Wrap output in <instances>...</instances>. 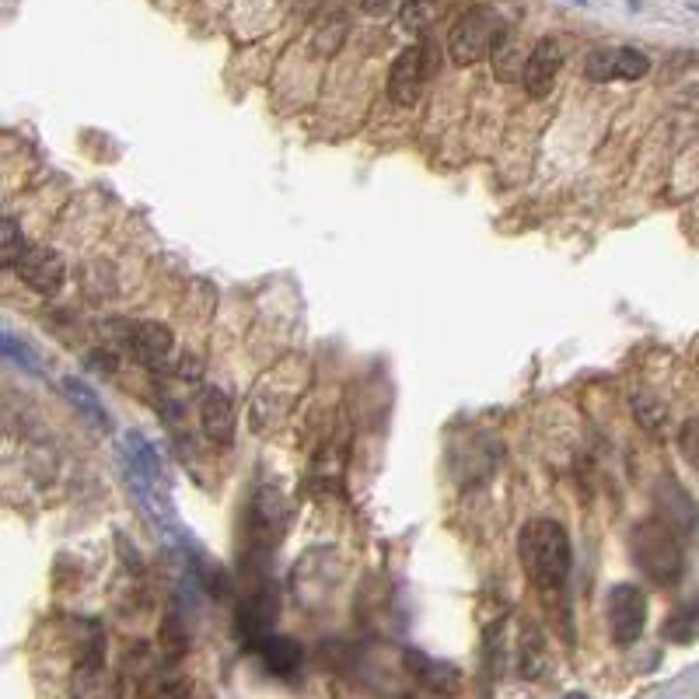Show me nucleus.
<instances>
[{"mask_svg": "<svg viewBox=\"0 0 699 699\" xmlns=\"http://www.w3.org/2000/svg\"><path fill=\"white\" fill-rule=\"evenodd\" d=\"M546 672V644H542L539 630L528 626L525 637H521V675L525 679H542Z\"/></svg>", "mask_w": 699, "mask_h": 699, "instance_id": "nucleus-14", "label": "nucleus"}, {"mask_svg": "<svg viewBox=\"0 0 699 699\" xmlns=\"http://www.w3.org/2000/svg\"><path fill=\"white\" fill-rule=\"evenodd\" d=\"M200 427L210 444L231 448L235 444V406L221 388H207L200 399Z\"/></svg>", "mask_w": 699, "mask_h": 699, "instance_id": "nucleus-8", "label": "nucleus"}, {"mask_svg": "<svg viewBox=\"0 0 699 699\" xmlns=\"http://www.w3.org/2000/svg\"><path fill=\"white\" fill-rule=\"evenodd\" d=\"M605 623L616 647H630L647 626V595L637 584H616L605 598Z\"/></svg>", "mask_w": 699, "mask_h": 699, "instance_id": "nucleus-4", "label": "nucleus"}, {"mask_svg": "<svg viewBox=\"0 0 699 699\" xmlns=\"http://www.w3.org/2000/svg\"><path fill=\"white\" fill-rule=\"evenodd\" d=\"M448 11V0H406L399 11V25L409 35H427Z\"/></svg>", "mask_w": 699, "mask_h": 699, "instance_id": "nucleus-11", "label": "nucleus"}, {"mask_svg": "<svg viewBox=\"0 0 699 699\" xmlns=\"http://www.w3.org/2000/svg\"><path fill=\"white\" fill-rule=\"evenodd\" d=\"M518 560L535 588H542V591L563 588L570 577V563H574L567 528L549 518L528 521L518 535Z\"/></svg>", "mask_w": 699, "mask_h": 699, "instance_id": "nucleus-1", "label": "nucleus"}, {"mask_svg": "<svg viewBox=\"0 0 699 699\" xmlns=\"http://www.w3.org/2000/svg\"><path fill=\"white\" fill-rule=\"evenodd\" d=\"M563 67V46L560 39H539L532 46V53L525 56V70H521V81L532 98H546L556 84V74Z\"/></svg>", "mask_w": 699, "mask_h": 699, "instance_id": "nucleus-7", "label": "nucleus"}, {"mask_svg": "<svg viewBox=\"0 0 699 699\" xmlns=\"http://www.w3.org/2000/svg\"><path fill=\"white\" fill-rule=\"evenodd\" d=\"M679 448H682V458H686V462L699 472V416H693V420L682 423Z\"/></svg>", "mask_w": 699, "mask_h": 699, "instance_id": "nucleus-20", "label": "nucleus"}, {"mask_svg": "<svg viewBox=\"0 0 699 699\" xmlns=\"http://www.w3.org/2000/svg\"><path fill=\"white\" fill-rule=\"evenodd\" d=\"M612 53H616V49H609V46L591 49L588 63H584V74H588L591 81H598V84L616 81V63H612Z\"/></svg>", "mask_w": 699, "mask_h": 699, "instance_id": "nucleus-18", "label": "nucleus"}, {"mask_svg": "<svg viewBox=\"0 0 699 699\" xmlns=\"http://www.w3.org/2000/svg\"><path fill=\"white\" fill-rule=\"evenodd\" d=\"M25 249H28V245H25V235H21L18 224L7 221V217H0V270L18 263Z\"/></svg>", "mask_w": 699, "mask_h": 699, "instance_id": "nucleus-17", "label": "nucleus"}, {"mask_svg": "<svg viewBox=\"0 0 699 699\" xmlns=\"http://www.w3.org/2000/svg\"><path fill=\"white\" fill-rule=\"evenodd\" d=\"M633 413H637L640 427L651 430L654 437L665 434V427H668V409L661 406V399H654V395H637V399H633Z\"/></svg>", "mask_w": 699, "mask_h": 699, "instance_id": "nucleus-16", "label": "nucleus"}, {"mask_svg": "<svg viewBox=\"0 0 699 699\" xmlns=\"http://www.w3.org/2000/svg\"><path fill=\"white\" fill-rule=\"evenodd\" d=\"M630 553L633 563L651 577L654 584H679L682 570H686V556H682V542L675 525H668L665 518L640 521L630 535Z\"/></svg>", "mask_w": 699, "mask_h": 699, "instance_id": "nucleus-2", "label": "nucleus"}, {"mask_svg": "<svg viewBox=\"0 0 699 699\" xmlns=\"http://www.w3.org/2000/svg\"><path fill=\"white\" fill-rule=\"evenodd\" d=\"M60 388H63V392H67V399L74 402L77 409H81L84 420H91L98 430H105V434H109V430H112V416H109V409H105L102 402H98V395L91 392V388L84 385L81 378H63V381H60Z\"/></svg>", "mask_w": 699, "mask_h": 699, "instance_id": "nucleus-12", "label": "nucleus"}, {"mask_svg": "<svg viewBox=\"0 0 699 699\" xmlns=\"http://www.w3.org/2000/svg\"><path fill=\"white\" fill-rule=\"evenodd\" d=\"M490 60H493V74H497V81H514V77H521V70H525V60H521L518 39L511 35V28L500 35V42L493 46Z\"/></svg>", "mask_w": 699, "mask_h": 699, "instance_id": "nucleus-13", "label": "nucleus"}, {"mask_svg": "<svg viewBox=\"0 0 699 699\" xmlns=\"http://www.w3.org/2000/svg\"><path fill=\"white\" fill-rule=\"evenodd\" d=\"M574 4H584V0H574Z\"/></svg>", "mask_w": 699, "mask_h": 699, "instance_id": "nucleus-22", "label": "nucleus"}, {"mask_svg": "<svg viewBox=\"0 0 699 699\" xmlns=\"http://www.w3.org/2000/svg\"><path fill=\"white\" fill-rule=\"evenodd\" d=\"M612 63H616V81H640V77L651 70L647 53H640V49H633V46H616Z\"/></svg>", "mask_w": 699, "mask_h": 699, "instance_id": "nucleus-15", "label": "nucleus"}, {"mask_svg": "<svg viewBox=\"0 0 699 699\" xmlns=\"http://www.w3.org/2000/svg\"><path fill=\"white\" fill-rule=\"evenodd\" d=\"M0 357L14 360L18 367H25V371H39V360L32 357V350L25 347V343H18L14 336L0 333Z\"/></svg>", "mask_w": 699, "mask_h": 699, "instance_id": "nucleus-19", "label": "nucleus"}, {"mask_svg": "<svg viewBox=\"0 0 699 699\" xmlns=\"http://www.w3.org/2000/svg\"><path fill=\"white\" fill-rule=\"evenodd\" d=\"M507 32V21L500 18L493 7H472L455 21L448 35V56L458 67H472V63L490 60L493 46L500 42V35Z\"/></svg>", "mask_w": 699, "mask_h": 699, "instance_id": "nucleus-3", "label": "nucleus"}, {"mask_svg": "<svg viewBox=\"0 0 699 699\" xmlns=\"http://www.w3.org/2000/svg\"><path fill=\"white\" fill-rule=\"evenodd\" d=\"M259 658H263V665L270 668L273 675H280V679H287V675H294L301 668V647L298 640L291 637H263L259 640Z\"/></svg>", "mask_w": 699, "mask_h": 699, "instance_id": "nucleus-10", "label": "nucleus"}, {"mask_svg": "<svg viewBox=\"0 0 699 699\" xmlns=\"http://www.w3.org/2000/svg\"><path fill=\"white\" fill-rule=\"evenodd\" d=\"M126 343H130L133 357L151 371H161L172 357V329L161 326V322H137L126 336Z\"/></svg>", "mask_w": 699, "mask_h": 699, "instance_id": "nucleus-9", "label": "nucleus"}, {"mask_svg": "<svg viewBox=\"0 0 699 699\" xmlns=\"http://www.w3.org/2000/svg\"><path fill=\"white\" fill-rule=\"evenodd\" d=\"M14 270H18L21 284L28 287V291L35 294H56L63 287V280H67V266H63V259L56 256L53 249H46V245H28L25 252H21V259L14 263Z\"/></svg>", "mask_w": 699, "mask_h": 699, "instance_id": "nucleus-6", "label": "nucleus"}, {"mask_svg": "<svg viewBox=\"0 0 699 699\" xmlns=\"http://www.w3.org/2000/svg\"><path fill=\"white\" fill-rule=\"evenodd\" d=\"M402 4H406V0H360V7H364L367 14H374V18H385V14L402 11Z\"/></svg>", "mask_w": 699, "mask_h": 699, "instance_id": "nucleus-21", "label": "nucleus"}, {"mask_svg": "<svg viewBox=\"0 0 699 699\" xmlns=\"http://www.w3.org/2000/svg\"><path fill=\"white\" fill-rule=\"evenodd\" d=\"M434 49L430 42H420V46H406L399 56H395L392 70H388V98L395 105H416L423 95V84H427L430 70H434Z\"/></svg>", "mask_w": 699, "mask_h": 699, "instance_id": "nucleus-5", "label": "nucleus"}]
</instances>
